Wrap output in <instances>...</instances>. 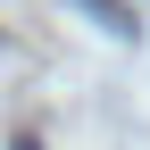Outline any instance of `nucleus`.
Here are the masks:
<instances>
[{"label":"nucleus","instance_id":"f257e3e1","mask_svg":"<svg viewBox=\"0 0 150 150\" xmlns=\"http://www.w3.org/2000/svg\"><path fill=\"white\" fill-rule=\"evenodd\" d=\"M83 17H100L108 33H134V0H75Z\"/></svg>","mask_w":150,"mask_h":150},{"label":"nucleus","instance_id":"f03ea898","mask_svg":"<svg viewBox=\"0 0 150 150\" xmlns=\"http://www.w3.org/2000/svg\"><path fill=\"white\" fill-rule=\"evenodd\" d=\"M17 150H42V134H17Z\"/></svg>","mask_w":150,"mask_h":150}]
</instances>
